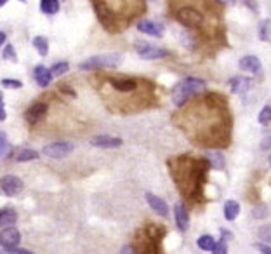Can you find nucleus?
I'll return each mask as SVG.
<instances>
[{"label": "nucleus", "mask_w": 271, "mask_h": 254, "mask_svg": "<svg viewBox=\"0 0 271 254\" xmlns=\"http://www.w3.org/2000/svg\"><path fill=\"white\" fill-rule=\"evenodd\" d=\"M186 159H179V176L177 185L183 187V193L190 199H195V193L200 195L202 191L203 181L207 179V172L211 169V162L207 159H198V160H190L184 162Z\"/></svg>", "instance_id": "1"}, {"label": "nucleus", "mask_w": 271, "mask_h": 254, "mask_svg": "<svg viewBox=\"0 0 271 254\" xmlns=\"http://www.w3.org/2000/svg\"><path fill=\"white\" fill-rule=\"evenodd\" d=\"M207 89V82L202 79H196V77H186L183 82L174 89L172 92V103L179 108L190 100V96L196 94V92H203Z\"/></svg>", "instance_id": "2"}, {"label": "nucleus", "mask_w": 271, "mask_h": 254, "mask_svg": "<svg viewBox=\"0 0 271 254\" xmlns=\"http://www.w3.org/2000/svg\"><path fill=\"white\" fill-rule=\"evenodd\" d=\"M156 228L158 227L152 225V227H148V232H144V233L139 235V246H137L139 254H162L160 253L158 242H160V238L167 233V230L162 228L158 233H155Z\"/></svg>", "instance_id": "3"}, {"label": "nucleus", "mask_w": 271, "mask_h": 254, "mask_svg": "<svg viewBox=\"0 0 271 254\" xmlns=\"http://www.w3.org/2000/svg\"><path fill=\"white\" fill-rule=\"evenodd\" d=\"M122 61V54L118 52H110V54H103V56H92L89 60L82 61L78 64L80 70L84 72H91V70H101V68H113Z\"/></svg>", "instance_id": "4"}, {"label": "nucleus", "mask_w": 271, "mask_h": 254, "mask_svg": "<svg viewBox=\"0 0 271 254\" xmlns=\"http://www.w3.org/2000/svg\"><path fill=\"white\" fill-rule=\"evenodd\" d=\"M94 11H96L97 20L103 24L104 30H108V32H112V33H115L116 30H118V28H116L118 21H116L115 11H113L110 2H94Z\"/></svg>", "instance_id": "5"}, {"label": "nucleus", "mask_w": 271, "mask_h": 254, "mask_svg": "<svg viewBox=\"0 0 271 254\" xmlns=\"http://www.w3.org/2000/svg\"><path fill=\"white\" fill-rule=\"evenodd\" d=\"M175 20L179 21L181 24H184V26L198 28L203 24L205 18H203L202 12L195 7H179L175 11Z\"/></svg>", "instance_id": "6"}, {"label": "nucleus", "mask_w": 271, "mask_h": 254, "mask_svg": "<svg viewBox=\"0 0 271 254\" xmlns=\"http://www.w3.org/2000/svg\"><path fill=\"white\" fill-rule=\"evenodd\" d=\"M110 84V87L113 91L120 92V94H131L136 92V89L139 87V80L134 77H104Z\"/></svg>", "instance_id": "7"}, {"label": "nucleus", "mask_w": 271, "mask_h": 254, "mask_svg": "<svg viewBox=\"0 0 271 254\" xmlns=\"http://www.w3.org/2000/svg\"><path fill=\"white\" fill-rule=\"evenodd\" d=\"M134 47H136V51H137V54H139L143 60H162V58H167L169 56L167 49L156 47V45L148 44V42H143V40L136 42Z\"/></svg>", "instance_id": "8"}, {"label": "nucleus", "mask_w": 271, "mask_h": 254, "mask_svg": "<svg viewBox=\"0 0 271 254\" xmlns=\"http://www.w3.org/2000/svg\"><path fill=\"white\" fill-rule=\"evenodd\" d=\"M73 145L72 143H64V141H56V143H51L44 148V155H47L49 159H64L68 155L72 153Z\"/></svg>", "instance_id": "9"}, {"label": "nucleus", "mask_w": 271, "mask_h": 254, "mask_svg": "<svg viewBox=\"0 0 271 254\" xmlns=\"http://www.w3.org/2000/svg\"><path fill=\"white\" fill-rule=\"evenodd\" d=\"M19 242H21V235H19V232H18L14 227L4 228V230H2V233H0V244H2V247H4V249H7V251L16 249V246Z\"/></svg>", "instance_id": "10"}, {"label": "nucleus", "mask_w": 271, "mask_h": 254, "mask_svg": "<svg viewBox=\"0 0 271 254\" xmlns=\"http://www.w3.org/2000/svg\"><path fill=\"white\" fill-rule=\"evenodd\" d=\"M45 113H47V105H45L44 101H35V103L26 110L24 119L28 120V124L35 126L37 122H40V119H42Z\"/></svg>", "instance_id": "11"}, {"label": "nucleus", "mask_w": 271, "mask_h": 254, "mask_svg": "<svg viewBox=\"0 0 271 254\" xmlns=\"http://www.w3.org/2000/svg\"><path fill=\"white\" fill-rule=\"evenodd\" d=\"M23 190V181H21L18 176H4L2 178V191H4V195H9V197H12V195H18L19 191Z\"/></svg>", "instance_id": "12"}, {"label": "nucleus", "mask_w": 271, "mask_h": 254, "mask_svg": "<svg viewBox=\"0 0 271 254\" xmlns=\"http://www.w3.org/2000/svg\"><path fill=\"white\" fill-rule=\"evenodd\" d=\"M174 218L175 227L179 228V232H186L190 227V214H188V209L183 202H177L174 206Z\"/></svg>", "instance_id": "13"}, {"label": "nucleus", "mask_w": 271, "mask_h": 254, "mask_svg": "<svg viewBox=\"0 0 271 254\" xmlns=\"http://www.w3.org/2000/svg\"><path fill=\"white\" fill-rule=\"evenodd\" d=\"M122 139L115 138V136H108V134H101V136H94L91 139V145L94 147H99V148H118L122 147Z\"/></svg>", "instance_id": "14"}, {"label": "nucleus", "mask_w": 271, "mask_h": 254, "mask_svg": "<svg viewBox=\"0 0 271 254\" xmlns=\"http://www.w3.org/2000/svg\"><path fill=\"white\" fill-rule=\"evenodd\" d=\"M146 202H148V206L152 207V209L155 211L158 216H162V218H167L169 206L164 202V200L160 199V197H156V195H153V193H146Z\"/></svg>", "instance_id": "15"}, {"label": "nucleus", "mask_w": 271, "mask_h": 254, "mask_svg": "<svg viewBox=\"0 0 271 254\" xmlns=\"http://www.w3.org/2000/svg\"><path fill=\"white\" fill-rule=\"evenodd\" d=\"M238 66L243 72L255 73V75H259L261 73V61L257 60L255 56H243L242 60L238 61Z\"/></svg>", "instance_id": "16"}, {"label": "nucleus", "mask_w": 271, "mask_h": 254, "mask_svg": "<svg viewBox=\"0 0 271 254\" xmlns=\"http://www.w3.org/2000/svg\"><path fill=\"white\" fill-rule=\"evenodd\" d=\"M136 26L141 33H146V35L152 37H162V33H164V26L158 23H153V21H139Z\"/></svg>", "instance_id": "17"}, {"label": "nucleus", "mask_w": 271, "mask_h": 254, "mask_svg": "<svg viewBox=\"0 0 271 254\" xmlns=\"http://www.w3.org/2000/svg\"><path fill=\"white\" fill-rule=\"evenodd\" d=\"M230 89H232V92L242 94V92L251 89V79H247V77H240V75L233 77V79L230 80Z\"/></svg>", "instance_id": "18"}, {"label": "nucleus", "mask_w": 271, "mask_h": 254, "mask_svg": "<svg viewBox=\"0 0 271 254\" xmlns=\"http://www.w3.org/2000/svg\"><path fill=\"white\" fill-rule=\"evenodd\" d=\"M18 221V212L12 207H4L0 211V227L9 228L14 227V223Z\"/></svg>", "instance_id": "19"}, {"label": "nucleus", "mask_w": 271, "mask_h": 254, "mask_svg": "<svg viewBox=\"0 0 271 254\" xmlns=\"http://www.w3.org/2000/svg\"><path fill=\"white\" fill-rule=\"evenodd\" d=\"M35 80H37V84H39L40 87H47L49 84H51V80H52V73H51V70H47L45 66H37L35 68Z\"/></svg>", "instance_id": "20"}, {"label": "nucleus", "mask_w": 271, "mask_h": 254, "mask_svg": "<svg viewBox=\"0 0 271 254\" xmlns=\"http://www.w3.org/2000/svg\"><path fill=\"white\" fill-rule=\"evenodd\" d=\"M238 214H240V204L236 200H226V204H224V218L228 221H233V219L238 218Z\"/></svg>", "instance_id": "21"}, {"label": "nucleus", "mask_w": 271, "mask_h": 254, "mask_svg": "<svg viewBox=\"0 0 271 254\" xmlns=\"http://www.w3.org/2000/svg\"><path fill=\"white\" fill-rule=\"evenodd\" d=\"M207 160L211 162V166L214 167V169H223L224 167V157L221 151H209Z\"/></svg>", "instance_id": "22"}, {"label": "nucleus", "mask_w": 271, "mask_h": 254, "mask_svg": "<svg viewBox=\"0 0 271 254\" xmlns=\"http://www.w3.org/2000/svg\"><path fill=\"white\" fill-rule=\"evenodd\" d=\"M40 11L45 14H56L59 11V2L58 0H42L40 2Z\"/></svg>", "instance_id": "23"}, {"label": "nucleus", "mask_w": 271, "mask_h": 254, "mask_svg": "<svg viewBox=\"0 0 271 254\" xmlns=\"http://www.w3.org/2000/svg\"><path fill=\"white\" fill-rule=\"evenodd\" d=\"M215 244H217V242H215L211 235H202V237L196 240V246H198L202 251H214Z\"/></svg>", "instance_id": "24"}, {"label": "nucleus", "mask_w": 271, "mask_h": 254, "mask_svg": "<svg viewBox=\"0 0 271 254\" xmlns=\"http://www.w3.org/2000/svg\"><path fill=\"white\" fill-rule=\"evenodd\" d=\"M35 159H39V151L30 150V148H24V150H21L16 155L18 162H30V160H35Z\"/></svg>", "instance_id": "25"}, {"label": "nucleus", "mask_w": 271, "mask_h": 254, "mask_svg": "<svg viewBox=\"0 0 271 254\" xmlns=\"http://www.w3.org/2000/svg\"><path fill=\"white\" fill-rule=\"evenodd\" d=\"M259 39L263 42H268L271 39V21L270 20H263L259 23Z\"/></svg>", "instance_id": "26"}, {"label": "nucleus", "mask_w": 271, "mask_h": 254, "mask_svg": "<svg viewBox=\"0 0 271 254\" xmlns=\"http://www.w3.org/2000/svg\"><path fill=\"white\" fill-rule=\"evenodd\" d=\"M33 47L39 51L40 56H47L49 44H47V40H45L44 37H35V39H33Z\"/></svg>", "instance_id": "27"}, {"label": "nucleus", "mask_w": 271, "mask_h": 254, "mask_svg": "<svg viewBox=\"0 0 271 254\" xmlns=\"http://www.w3.org/2000/svg\"><path fill=\"white\" fill-rule=\"evenodd\" d=\"M68 70H70V64H68L66 61H59V63H56L51 68V73H52V77H61V75H64Z\"/></svg>", "instance_id": "28"}, {"label": "nucleus", "mask_w": 271, "mask_h": 254, "mask_svg": "<svg viewBox=\"0 0 271 254\" xmlns=\"http://www.w3.org/2000/svg\"><path fill=\"white\" fill-rule=\"evenodd\" d=\"M257 120H259L261 126H268V124L271 122V106L268 105V106H264L263 110L259 111V117H257Z\"/></svg>", "instance_id": "29"}, {"label": "nucleus", "mask_w": 271, "mask_h": 254, "mask_svg": "<svg viewBox=\"0 0 271 254\" xmlns=\"http://www.w3.org/2000/svg\"><path fill=\"white\" fill-rule=\"evenodd\" d=\"M257 235L263 242H270L271 244V225H264L257 230Z\"/></svg>", "instance_id": "30"}, {"label": "nucleus", "mask_w": 271, "mask_h": 254, "mask_svg": "<svg viewBox=\"0 0 271 254\" xmlns=\"http://www.w3.org/2000/svg\"><path fill=\"white\" fill-rule=\"evenodd\" d=\"M2 58H4V60H9V61H18L16 51H14V47H12V45H5L4 52H2Z\"/></svg>", "instance_id": "31"}, {"label": "nucleus", "mask_w": 271, "mask_h": 254, "mask_svg": "<svg viewBox=\"0 0 271 254\" xmlns=\"http://www.w3.org/2000/svg\"><path fill=\"white\" fill-rule=\"evenodd\" d=\"M2 87L5 89H21L23 87V84L19 82V80H14V79H4L2 80Z\"/></svg>", "instance_id": "32"}, {"label": "nucleus", "mask_w": 271, "mask_h": 254, "mask_svg": "<svg viewBox=\"0 0 271 254\" xmlns=\"http://www.w3.org/2000/svg\"><path fill=\"white\" fill-rule=\"evenodd\" d=\"M212 254H228V246H226V238H221L219 242L215 244V249L212 251Z\"/></svg>", "instance_id": "33"}, {"label": "nucleus", "mask_w": 271, "mask_h": 254, "mask_svg": "<svg viewBox=\"0 0 271 254\" xmlns=\"http://www.w3.org/2000/svg\"><path fill=\"white\" fill-rule=\"evenodd\" d=\"M7 136H5V132L2 131L0 132V155H2V159L5 157V151H7Z\"/></svg>", "instance_id": "34"}, {"label": "nucleus", "mask_w": 271, "mask_h": 254, "mask_svg": "<svg viewBox=\"0 0 271 254\" xmlns=\"http://www.w3.org/2000/svg\"><path fill=\"white\" fill-rule=\"evenodd\" d=\"M266 212H268L266 206L259 204V206H255V209H254V212H252V216H254L255 219H261L263 216H266Z\"/></svg>", "instance_id": "35"}, {"label": "nucleus", "mask_w": 271, "mask_h": 254, "mask_svg": "<svg viewBox=\"0 0 271 254\" xmlns=\"http://www.w3.org/2000/svg\"><path fill=\"white\" fill-rule=\"evenodd\" d=\"M59 91L63 92V94L70 96V98H77L75 91H73V89L70 87V85H66V84H59Z\"/></svg>", "instance_id": "36"}, {"label": "nucleus", "mask_w": 271, "mask_h": 254, "mask_svg": "<svg viewBox=\"0 0 271 254\" xmlns=\"http://www.w3.org/2000/svg\"><path fill=\"white\" fill-rule=\"evenodd\" d=\"M271 148V134H266V138L261 141V150H270Z\"/></svg>", "instance_id": "37"}, {"label": "nucleus", "mask_w": 271, "mask_h": 254, "mask_svg": "<svg viewBox=\"0 0 271 254\" xmlns=\"http://www.w3.org/2000/svg\"><path fill=\"white\" fill-rule=\"evenodd\" d=\"M255 247L261 251L263 254H271V247L270 246H263V244H255Z\"/></svg>", "instance_id": "38"}, {"label": "nucleus", "mask_w": 271, "mask_h": 254, "mask_svg": "<svg viewBox=\"0 0 271 254\" xmlns=\"http://www.w3.org/2000/svg\"><path fill=\"white\" fill-rule=\"evenodd\" d=\"M9 253H11V254H33L32 251H26V249H18V247H16V249H11V251H9Z\"/></svg>", "instance_id": "39"}, {"label": "nucleus", "mask_w": 271, "mask_h": 254, "mask_svg": "<svg viewBox=\"0 0 271 254\" xmlns=\"http://www.w3.org/2000/svg\"><path fill=\"white\" fill-rule=\"evenodd\" d=\"M5 39H7V33H5V32H0V44H2V45L5 44Z\"/></svg>", "instance_id": "40"}, {"label": "nucleus", "mask_w": 271, "mask_h": 254, "mask_svg": "<svg viewBox=\"0 0 271 254\" xmlns=\"http://www.w3.org/2000/svg\"><path fill=\"white\" fill-rule=\"evenodd\" d=\"M270 164H271V155H270Z\"/></svg>", "instance_id": "41"}]
</instances>
